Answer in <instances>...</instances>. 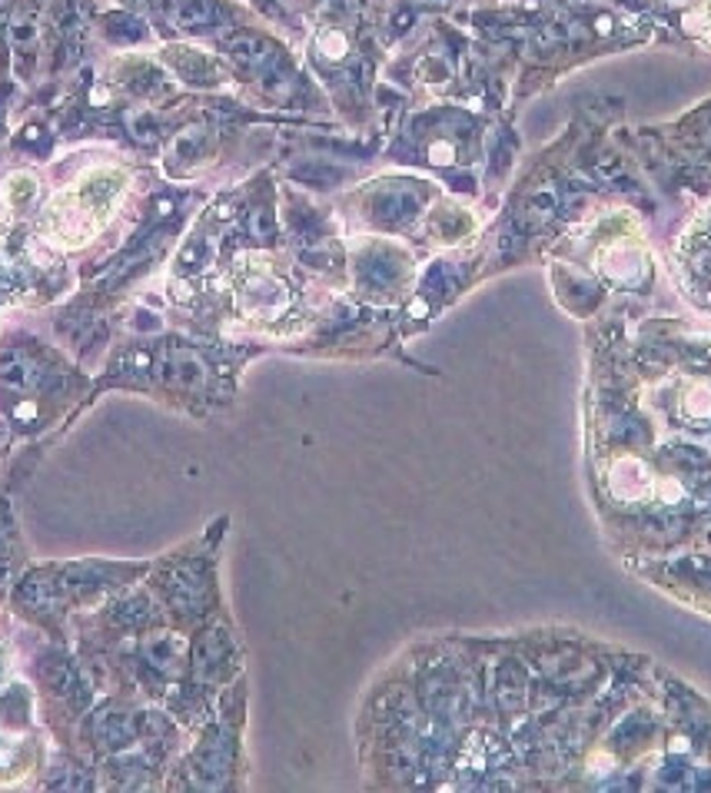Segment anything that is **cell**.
<instances>
[{
    "label": "cell",
    "instance_id": "cell-1",
    "mask_svg": "<svg viewBox=\"0 0 711 793\" xmlns=\"http://www.w3.org/2000/svg\"><path fill=\"white\" fill-rule=\"evenodd\" d=\"M123 193H127V176L120 169H97V173L84 176V180L76 184V190H70L57 203H50V213H47L50 236H57L60 242H70V246L94 239L107 226L114 210L120 206Z\"/></svg>",
    "mask_w": 711,
    "mask_h": 793
}]
</instances>
